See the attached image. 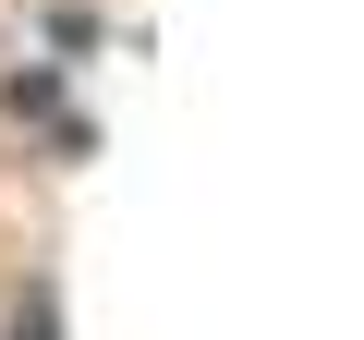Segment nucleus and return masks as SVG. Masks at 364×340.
<instances>
[{"label": "nucleus", "instance_id": "nucleus-1", "mask_svg": "<svg viewBox=\"0 0 364 340\" xmlns=\"http://www.w3.org/2000/svg\"><path fill=\"white\" fill-rule=\"evenodd\" d=\"M13 340H61V292H49V280H25V304H13Z\"/></svg>", "mask_w": 364, "mask_h": 340}]
</instances>
